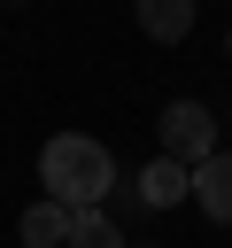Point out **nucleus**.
Segmentation results:
<instances>
[{"mask_svg":"<svg viewBox=\"0 0 232 248\" xmlns=\"http://www.w3.org/2000/svg\"><path fill=\"white\" fill-rule=\"evenodd\" d=\"M70 217H77V209L46 194V202H31V209H23V225H15V232H23V248H70Z\"/></svg>","mask_w":232,"mask_h":248,"instance_id":"nucleus-5","label":"nucleus"},{"mask_svg":"<svg viewBox=\"0 0 232 248\" xmlns=\"http://www.w3.org/2000/svg\"><path fill=\"white\" fill-rule=\"evenodd\" d=\"M224 62H232V31H224Z\"/></svg>","mask_w":232,"mask_h":248,"instance_id":"nucleus-8","label":"nucleus"},{"mask_svg":"<svg viewBox=\"0 0 232 248\" xmlns=\"http://www.w3.org/2000/svg\"><path fill=\"white\" fill-rule=\"evenodd\" d=\"M139 202H147V209H170V202H193V170H186V163H170V155H155V163L139 170Z\"/></svg>","mask_w":232,"mask_h":248,"instance_id":"nucleus-4","label":"nucleus"},{"mask_svg":"<svg viewBox=\"0 0 232 248\" xmlns=\"http://www.w3.org/2000/svg\"><path fill=\"white\" fill-rule=\"evenodd\" d=\"M193 202L209 225H232V147H217L209 163H193Z\"/></svg>","mask_w":232,"mask_h":248,"instance_id":"nucleus-3","label":"nucleus"},{"mask_svg":"<svg viewBox=\"0 0 232 248\" xmlns=\"http://www.w3.org/2000/svg\"><path fill=\"white\" fill-rule=\"evenodd\" d=\"M193 8H201V0H131V16H139V31H147V39H162V46L193 31Z\"/></svg>","mask_w":232,"mask_h":248,"instance_id":"nucleus-6","label":"nucleus"},{"mask_svg":"<svg viewBox=\"0 0 232 248\" xmlns=\"http://www.w3.org/2000/svg\"><path fill=\"white\" fill-rule=\"evenodd\" d=\"M155 132H162V155H170V163H186V170H193V163H209V155L224 147V140H217V116H209L201 101H170Z\"/></svg>","mask_w":232,"mask_h":248,"instance_id":"nucleus-2","label":"nucleus"},{"mask_svg":"<svg viewBox=\"0 0 232 248\" xmlns=\"http://www.w3.org/2000/svg\"><path fill=\"white\" fill-rule=\"evenodd\" d=\"M70 248H124V232L108 225V209H77L70 217Z\"/></svg>","mask_w":232,"mask_h":248,"instance_id":"nucleus-7","label":"nucleus"},{"mask_svg":"<svg viewBox=\"0 0 232 248\" xmlns=\"http://www.w3.org/2000/svg\"><path fill=\"white\" fill-rule=\"evenodd\" d=\"M39 186H46L54 202H70V209H101L108 186H116V155H108L93 132H54V140L39 147Z\"/></svg>","mask_w":232,"mask_h":248,"instance_id":"nucleus-1","label":"nucleus"}]
</instances>
